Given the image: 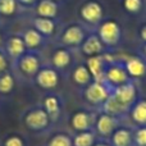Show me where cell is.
<instances>
[{
  "mask_svg": "<svg viewBox=\"0 0 146 146\" xmlns=\"http://www.w3.org/2000/svg\"><path fill=\"white\" fill-rule=\"evenodd\" d=\"M45 64V59L41 51H31L27 50L22 56L13 62L12 72L15 80L32 82L35 76Z\"/></svg>",
  "mask_w": 146,
  "mask_h": 146,
  "instance_id": "1",
  "label": "cell"
},
{
  "mask_svg": "<svg viewBox=\"0 0 146 146\" xmlns=\"http://www.w3.org/2000/svg\"><path fill=\"white\" fill-rule=\"evenodd\" d=\"M111 92H113V87L105 81L94 80L86 87L81 88V96L83 103L87 104L94 110H100V108L105 104Z\"/></svg>",
  "mask_w": 146,
  "mask_h": 146,
  "instance_id": "2",
  "label": "cell"
},
{
  "mask_svg": "<svg viewBox=\"0 0 146 146\" xmlns=\"http://www.w3.org/2000/svg\"><path fill=\"white\" fill-rule=\"evenodd\" d=\"M22 123L28 131L35 133H46L50 131L54 124L49 114L41 106V104L31 106L23 113Z\"/></svg>",
  "mask_w": 146,
  "mask_h": 146,
  "instance_id": "3",
  "label": "cell"
},
{
  "mask_svg": "<svg viewBox=\"0 0 146 146\" xmlns=\"http://www.w3.org/2000/svg\"><path fill=\"white\" fill-rule=\"evenodd\" d=\"M90 32L87 27L81 22H72L64 26L58 36V44L60 46L68 48L73 51L80 50L83 40Z\"/></svg>",
  "mask_w": 146,
  "mask_h": 146,
  "instance_id": "4",
  "label": "cell"
},
{
  "mask_svg": "<svg viewBox=\"0 0 146 146\" xmlns=\"http://www.w3.org/2000/svg\"><path fill=\"white\" fill-rule=\"evenodd\" d=\"M99 38L108 51H114L122 41V27L115 19H104L98 27L95 28Z\"/></svg>",
  "mask_w": 146,
  "mask_h": 146,
  "instance_id": "5",
  "label": "cell"
},
{
  "mask_svg": "<svg viewBox=\"0 0 146 146\" xmlns=\"http://www.w3.org/2000/svg\"><path fill=\"white\" fill-rule=\"evenodd\" d=\"M81 23L94 31L104 21V5L99 0H86L78 10Z\"/></svg>",
  "mask_w": 146,
  "mask_h": 146,
  "instance_id": "6",
  "label": "cell"
},
{
  "mask_svg": "<svg viewBox=\"0 0 146 146\" xmlns=\"http://www.w3.org/2000/svg\"><path fill=\"white\" fill-rule=\"evenodd\" d=\"M110 98L123 109L128 115V111L133 103L139 99V86L135 80H131L128 82L119 85L113 88Z\"/></svg>",
  "mask_w": 146,
  "mask_h": 146,
  "instance_id": "7",
  "label": "cell"
},
{
  "mask_svg": "<svg viewBox=\"0 0 146 146\" xmlns=\"http://www.w3.org/2000/svg\"><path fill=\"white\" fill-rule=\"evenodd\" d=\"M122 121L123 119L118 118V117L98 110L95 117V123H94V132L100 139L109 140V137L113 135V132L122 124Z\"/></svg>",
  "mask_w": 146,
  "mask_h": 146,
  "instance_id": "8",
  "label": "cell"
},
{
  "mask_svg": "<svg viewBox=\"0 0 146 146\" xmlns=\"http://www.w3.org/2000/svg\"><path fill=\"white\" fill-rule=\"evenodd\" d=\"M131 80L132 78L129 77L126 71L123 59L117 56L114 60L108 63V66L105 68V73H104V81L106 83H109L113 88L119 85H123V83L128 82Z\"/></svg>",
  "mask_w": 146,
  "mask_h": 146,
  "instance_id": "9",
  "label": "cell"
},
{
  "mask_svg": "<svg viewBox=\"0 0 146 146\" xmlns=\"http://www.w3.org/2000/svg\"><path fill=\"white\" fill-rule=\"evenodd\" d=\"M32 82L41 90L50 92L55 90L60 83V72L56 71L53 66L45 63L35 76Z\"/></svg>",
  "mask_w": 146,
  "mask_h": 146,
  "instance_id": "10",
  "label": "cell"
},
{
  "mask_svg": "<svg viewBox=\"0 0 146 146\" xmlns=\"http://www.w3.org/2000/svg\"><path fill=\"white\" fill-rule=\"evenodd\" d=\"M115 58H117V55L113 51H105L104 54H100V55L86 58L85 64L87 66L88 71H90L94 80L104 81V73H105L106 66H108L109 62L114 60Z\"/></svg>",
  "mask_w": 146,
  "mask_h": 146,
  "instance_id": "11",
  "label": "cell"
},
{
  "mask_svg": "<svg viewBox=\"0 0 146 146\" xmlns=\"http://www.w3.org/2000/svg\"><path fill=\"white\" fill-rule=\"evenodd\" d=\"M74 53L76 51L71 50V49L59 45L58 48L53 50L50 66H53L56 71H59L60 73L68 71V69H72L76 66V63H74L76 54Z\"/></svg>",
  "mask_w": 146,
  "mask_h": 146,
  "instance_id": "12",
  "label": "cell"
},
{
  "mask_svg": "<svg viewBox=\"0 0 146 146\" xmlns=\"http://www.w3.org/2000/svg\"><path fill=\"white\" fill-rule=\"evenodd\" d=\"M96 111L98 110H94V109H90V110L88 109L76 110L71 115V119H69L72 129L76 133L83 131H94Z\"/></svg>",
  "mask_w": 146,
  "mask_h": 146,
  "instance_id": "13",
  "label": "cell"
},
{
  "mask_svg": "<svg viewBox=\"0 0 146 146\" xmlns=\"http://www.w3.org/2000/svg\"><path fill=\"white\" fill-rule=\"evenodd\" d=\"M41 106L45 109V111L49 114V117L51 118L53 123L60 119L62 113H63V100L62 98L55 92H49L42 98V103Z\"/></svg>",
  "mask_w": 146,
  "mask_h": 146,
  "instance_id": "14",
  "label": "cell"
},
{
  "mask_svg": "<svg viewBox=\"0 0 146 146\" xmlns=\"http://www.w3.org/2000/svg\"><path fill=\"white\" fill-rule=\"evenodd\" d=\"M3 49H4V51L7 53V55L9 56V59L12 60V64H13V62L17 60L19 56H22L23 54L27 51L21 33L8 35V37L5 38Z\"/></svg>",
  "mask_w": 146,
  "mask_h": 146,
  "instance_id": "15",
  "label": "cell"
},
{
  "mask_svg": "<svg viewBox=\"0 0 146 146\" xmlns=\"http://www.w3.org/2000/svg\"><path fill=\"white\" fill-rule=\"evenodd\" d=\"M80 51L86 58H90V56L104 54L108 50H106L105 46L103 45V42H101V40L99 38L98 33H96L95 31H90V32L87 33V36H86V38L83 40L82 45H81V48H80Z\"/></svg>",
  "mask_w": 146,
  "mask_h": 146,
  "instance_id": "16",
  "label": "cell"
},
{
  "mask_svg": "<svg viewBox=\"0 0 146 146\" xmlns=\"http://www.w3.org/2000/svg\"><path fill=\"white\" fill-rule=\"evenodd\" d=\"M126 71L132 80L137 81L146 76V60L141 55L126 56L123 59Z\"/></svg>",
  "mask_w": 146,
  "mask_h": 146,
  "instance_id": "17",
  "label": "cell"
},
{
  "mask_svg": "<svg viewBox=\"0 0 146 146\" xmlns=\"http://www.w3.org/2000/svg\"><path fill=\"white\" fill-rule=\"evenodd\" d=\"M23 42L26 45V49L31 51H42V49L45 48L48 38L44 37L40 32L35 30L33 27H30L27 30H25L22 33Z\"/></svg>",
  "mask_w": 146,
  "mask_h": 146,
  "instance_id": "18",
  "label": "cell"
},
{
  "mask_svg": "<svg viewBox=\"0 0 146 146\" xmlns=\"http://www.w3.org/2000/svg\"><path fill=\"white\" fill-rule=\"evenodd\" d=\"M33 15L56 19L59 15V3L54 0H38L32 8Z\"/></svg>",
  "mask_w": 146,
  "mask_h": 146,
  "instance_id": "19",
  "label": "cell"
},
{
  "mask_svg": "<svg viewBox=\"0 0 146 146\" xmlns=\"http://www.w3.org/2000/svg\"><path fill=\"white\" fill-rule=\"evenodd\" d=\"M111 146H133V128L121 124L109 137Z\"/></svg>",
  "mask_w": 146,
  "mask_h": 146,
  "instance_id": "20",
  "label": "cell"
},
{
  "mask_svg": "<svg viewBox=\"0 0 146 146\" xmlns=\"http://www.w3.org/2000/svg\"><path fill=\"white\" fill-rule=\"evenodd\" d=\"M31 27H33L37 32H40L44 37L49 38L54 35L56 28V19L44 17H36L33 15L31 18Z\"/></svg>",
  "mask_w": 146,
  "mask_h": 146,
  "instance_id": "21",
  "label": "cell"
},
{
  "mask_svg": "<svg viewBox=\"0 0 146 146\" xmlns=\"http://www.w3.org/2000/svg\"><path fill=\"white\" fill-rule=\"evenodd\" d=\"M72 76V81L76 86H78L80 88H83L88 85L90 82H92L94 78L91 76L90 71H88L87 66L85 63H77L74 67L72 68L71 72Z\"/></svg>",
  "mask_w": 146,
  "mask_h": 146,
  "instance_id": "22",
  "label": "cell"
},
{
  "mask_svg": "<svg viewBox=\"0 0 146 146\" xmlns=\"http://www.w3.org/2000/svg\"><path fill=\"white\" fill-rule=\"evenodd\" d=\"M128 115L133 124L137 126H146V99L139 98L133 103L128 111Z\"/></svg>",
  "mask_w": 146,
  "mask_h": 146,
  "instance_id": "23",
  "label": "cell"
},
{
  "mask_svg": "<svg viewBox=\"0 0 146 146\" xmlns=\"http://www.w3.org/2000/svg\"><path fill=\"white\" fill-rule=\"evenodd\" d=\"M22 8L19 7L17 0H0V21L5 22L14 19L21 13Z\"/></svg>",
  "mask_w": 146,
  "mask_h": 146,
  "instance_id": "24",
  "label": "cell"
},
{
  "mask_svg": "<svg viewBox=\"0 0 146 146\" xmlns=\"http://www.w3.org/2000/svg\"><path fill=\"white\" fill-rule=\"evenodd\" d=\"M15 83H17V80H15L12 69L1 73L0 74V96L10 95L15 88Z\"/></svg>",
  "mask_w": 146,
  "mask_h": 146,
  "instance_id": "25",
  "label": "cell"
},
{
  "mask_svg": "<svg viewBox=\"0 0 146 146\" xmlns=\"http://www.w3.org/2000/svg\"><path fill=\"white\" fill-rule=\"evenodd\" d=\"M96 133L94 131H83V132H77L73 136V146H92L95 144Z\"/></svg>",
  "mask_w": 146,
  "mask_h": 146,
  "instance_id": "26",
  "label": "cell"
},
{
  "mask_svg": "<svg viewBox=\"0 0 146 146\" xmlns=\"http://www.w3.org/2000/svg\"><path fill=\"white\" fill-rule=\"evenodd\" d=\"M46 146H73V136L67 132L54 133L48 140Z\"/></svg>",
  "mask_w": 146,
  "mask_h": 146,
  "instance_id": "27",
  "label": "cell"
},
{
  "mask_svg": "<svg viewBox=\"0 0 146 146\" xmlns=\"http://www.w3.org/2000/svg\"><path fill=\"white\" fill-rule=\"evenodd\" d=\"M122 7L128 14L139 15L145 8V0H122Z\"/></svg>",
  "mask_w": 146,
  "mask_h": 146,
  "instance_id": "28",
  "label": "cell"
},
{
  "mask_svg": "<svg viewBox=\"0 0 146 146\" xmlns=\"http://www.w3.org/2000/svg\"><path fill=\"white\" fill-rule=\"evenodd\" d=\"M3 146H28V142L21 133H9L3 140Z\"/></svg>",
  "mask_w": 146,
  "mask_h": 146,
  "instance_id": "29",
  "label": "cell"
},
{
  "mask_svg": "<svg viewBox=\"0 0 146 146\" xmlns=\"http://www.w3.org/2000/svg\"><path fill=\"white\" fill-rule=\"evenodd\" d=\"M133 146H146V126L133 128Z\"/></svg>",
  "mask_w": 146,
  "mask_h": 146,
  "instance_id": "30",
  "label": "cell"
},
{
  "mask_svg": "<svg viewBox=\"0 0 146 146\" xmlns=\"http://www.w3.org/2000/svg\"><path fill=\"white\" fill-rule=\"evenodd\" d=\"M10 69H12V60L7 55L4 49L0 48V74L7 71H10Z\"/></svg>",
  "mask_w": 146,
  "mask_h": 146,
  "instance_id": "31",
  "label": "cell"
},
{
  "mask_svg": "<svg viewBox=\"0 0 146 146\" xmlns=\"http://www.w3.org/2000/svg\"><path fill=\"white\" fill-rule=\"evenodd\" d=\"M22 9H32L38 0H17Z\"/></svg>",
  "mask_w": 146,
  "mask_h": 146,
  "instance_id": "32",
  "label": "cell"
},
{
  "mask_svg": "<svg viewBox=\"0 0 146 146\" xmlns=\"http://www.w3.org/2000/svg\"><path fill=\"white\" fill-rule=\"evenodd\" d=\"M8 37L7 32H5V28L3 26V23H0V48L4 46V42H5V38Z\"/></svg>",
  "mask_w": 146,
  "mask_h": 146,
  "instance_id": "33",
  "label": "cell"
},
{
  "mask_svg": "<svg viewBox=\"0 0 146 146\" xmlns=\"http://www.w3.org/2000/svg\"><path fill=\"white\" fill-rule=\"evenodd\" d=\"M92 146H111V144L109 142V140L100 139V140H96L95 144H94Z\"/></svg>",
  "mask_w": 146,
  "mask_h": 146,
  "instance_id": "34",
  "label": "cell"
},
{
  "mask_svg": "<svg viewBox=\"0 0 146 146\" xmlns=\"http://www.w3.org/2000/svg\"><path fill=\"white\" fill-rule=\"evenodd\" d=\"M140 38L142 42H146V23L140 28Z\"/></svg>",
  "mask_w": 146,
  "mask_h": 146,
  "instance_id": "35",
  "label": "cell"
},
{
  "mask_svg": "<svg viewBox=\"0 0 146 146\" xmlns=\"http://www.w3.org/2000/svg\"><path fill=\"white\" fill-rule=\"evenodd\" d=\"M141 54H142L141 56L146 60V42H144L142 44V46H141Z\"/></svg>",
  "mask_w": 146,
  "mask_h": 146,
  "instance_id": "36",
  "label": "cell"
},
{
  "mask_svg": "<svg viewBox=\"0 0 146 146\" xmlns=\"http://www.w3.org/2000/svg\"><path fill=\"white\" fill-rule=\"evenodd\" d=\"M54 1H58V3H59V1H60V0H54Z\"/></svg>",
  "mask_w": 146,
  "mask_h": 146,
  "instance_id": "37",
  "label": "cell"
}]
</instances>
